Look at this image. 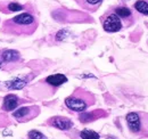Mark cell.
<instances>
[{
    "label": "cell",
    "mask_w": 148,
    "mask_h": 139,
    "mask_svg": "<svg viewBox=\"0 0 148 139\" xmlns=\"http://www.w3.org/2000/svg\"><path fill=\"white\" fill-rule=\"evenodd\" d=\"M26 100L19 98L18 96L13 95V94H8L5 98H3V103H2V107L1 109L5 112H12L14 109H16L21 104L25 103Z\"/></svg>",
    "instance_id": "52a82bcc"
},
{
    "label": "cell",
    "mask_w": 148,
    "mask_h": 139,
    "mask_svg": "<svg viewBox=\"0 0 148 139\" xmlns=\"http://www.w3.org/2000/svg\"><path fill=\"white\" fill-rule=\"evenodd\" d=\"M39 22L36 15L32 13L25 12L17 16H14L10 19H6L2 23L1 32L9 35L22 36V35H31L37 30Z\"/></svg>",
    "instance_id": "6da1fadb"
},
{
    "label": "cell",
    "mask_w": 148,
    "mask_h": 139,
    "mask_svg": "<svg viewBox=\"0 0 148 139\" xmlns=\"http://www.w3.org/2000/svg\"><path fill=\"white\" fill-rule=\"evenodd\" d=\"M133 7L141 15L148 16V0H138V1L134 2Z\"/></svg>",
    "instance_id": "9a60e30c"
},
{
    "label": "cell",
    "mask_w": 148,
    "mask_h": 139,
    "mask_svg": "<svg viewBox=\"0 0 148 139\" xmlns=\"http://www.w3.org/2000/svg\"><path fill=\"white\" fill-rule=\"evenodd\" d=\"M29 80H30L29 76H23V78L18 76V78H15L14 80L7 81L5 85L9 90H21L29 83Z\"/></svg>",
    "instance_id": "5bb4252c"
},
{
    "label": "cell",
    "mask_w": 148,
    "mask_h": 139,
    "mask_svg": "<svg viewBox=\"0 0 148 139\" xmlns=\"http://www.w3.org/2000/svg\"><path fill=\"white\" fill-rule=\"evenodd\" d=\"M40 114V107L39 106H22L17 107L13 112V118L19 123L29 122L33 119H36L38 115Z\"/></svg>",
    "instance_id": "5b68a950"
},
{
    "label": "cell",
    "mask_w": 148,
    "mask_h": 139,
    "mask_svg": "<svg viewBox=\"0 0 148 139\" xmlns=\"http://www.w3.org/2000/svg\"><path fill=\"white\" fill-rule=\"evenodd\" d=\"M47 124L54 127L56 129H59V130H63V131H67L70 129H72L73 127V122L71 121L70 119L67 118H64V116H54V118H50Z\"/></svg>",
    "instance_id": "ba28073f"
},
{
    "label": "cell",
    "mask_w": 148,
    "mask_h": 139,
    "mask_svg": "<svg viewBox=\"0 0 148 139\" xmlns=\"http://www.w3.org/2000/svg\"><path fill=\"white\" fill-rule=\"evenodd\" d=\"M129 130L138 136L148 137V114L141 112H131L125 116Z\"/></svg>",
    "instance_id": "3957f363"
},
{
    "label": "cell",
    "mask_w": 148,
    "mask_h": 139,
    "mask_svg": "<svg viewBox=\"0 0 148 139\" xmlns=\"http://www.w3.org/2000/svg\"><path fill=\"white\" fill-rule=\"evenodd\" d=\"M113 12L122 19L123 24L129 26L133 23V13L127 6H117L113 9Z\"/></svg>",
    "instance_id": "9c48e42d"
},
{
    "label": "cell",
    "mask_w": 148,
    "mask_h": 139,
    "mask_svg": "<svg viewBox=\"0 0 148 139\" xmlns=\"http://www.w3.org/2000/svg\"><path fill=\"white\" fill-rule=\"evenodd\" d=\"M101 23H103V28L106 32L114 33V32H119L120 30H122V28L124 26L122 19L119 17L113 9L110 10L108 13H106L103 17H101Z\"/></svg>",
    "instance_id": "8992f818"
},
{
    "label": "cell",
    "mask_w": 148,
    "mask_h": 139,
    "mask_svg": "<svg viewBox=\"0 0 148 139\" xmlns=\"http://www.w3.org/2000/svg\"><path fill=\"white\" fill-rule=\"evenodd\" d=\"M66 33H67V31L66 30H62V31H59L57 34H56V40L57 41H62V40H64L65 38H66Z\"/></svg>",
    "instance_id": "ac0fdd59"
},
{
    "label": "cell",
    "mask_w": 148,
    "mask_h": 139,
    "mask_svg": "<svg viewBox=\"0 0 148 139\" xmlns=\"http://www.w3.org/2000/svg\"><path fill=\"white\" fill-rule=\"evenodd\" d=\"M107 114L101 111V109H97V111H93L90 113H87V112H82L80 115H79V120L82 122V123H89L91 121H95L101 116H106Z\"/></svg>",
    "instance_id": "4fadbf2b"
},
{
    "label": "cell",
    "mask_w": 148,
    "mask_h": 139,
    "mask_svg": "<svg viewBox=\"0 0 148 139\" xmlns=\"http://www.w3.org/2000/svg\"><path fill=\"white\" fill-rule=\"evenodd\" d=\"M82 9L93 13L96 12L103 3V0H74Z\"/></svg>",
    "instance_id": "7c38bea8"
},
{
    "label": "cell",
    "mask_w": 148,
    "mask_h": 139,
    "mask_svg": "<svg viewBox=\"0 0 148 139\" xmlns=\"http://www.w3.org/2000/svg\"><path fill=\"white\" fill-rule=\"evenodd\" d=\"M96 103V97L88 90L77 88L72 95L65 98V106L72 112L82 113Z\"/></svg>",
    "instance_id": "7a4b0ae2"
},
{
    "label": "cell",
    "mask_w": 148,
    "mask_h": 139,
    "mask_svg": "<svg viewBox=\"0 0 148 139\" xmlns=\"http://www.w3.org/2000/svg\"><path fill=\"white\" fill-rule=\"evenodd\" d=\"M41 82H42L43 85H46L47 87H50L51 89L56 90L58 87H60L62 85H64V83L67 82V78H66L64 74L58 73V74H53V75L47 76V78H46L45 80H42Z\"/></svg>",
    "instance_id": "30bf717a"
},
{
    "label": "cell",
    "mask_w": 148,
    "mask_h": 139,
    "mask_svg": "<svg viewBox=\"0 0 148 139\" xmlns=\"http://www.w3.org/2000/svg\"><path fill=\"white\" fill-rule=\"evenodd\" d=\"M27 137H29V139H47V137L43 133H41L38 130H31V131H29Z\"/></svg>",
    "instance_id": "e0dca14e"
},
{
    "label": "cell",
    "mask_w": 148,
    "mask_h": 139,
    "mask_svg": "<svg viewBox=\"0 0 148 139\" xmlns=\"http://www.w3.org/2000/svg\"><path fill=\"white\" fill-rule=\"evenodd\" d=\"M80 137L82 139H99L100 138L99 133H97V132L93 131V130H89V129L82 130L81 133H80Z\"/></svg>",
    "instance_id": "2e32d148"
},
{
    "label": "cell",
    "mask_w": 148,
    "mask_h": 139,
    "mask_svg": "<svg viewBox=\"0 0 148 139\" xmlns=\"http://www.w3.org/2000/svg\"><path fill=\"white\" fill-rule=\"evenodd\" d=\"M22 63V56L15 49H1L0 50V70L12 72L16 70Z\"/></svg>",
    "instance_id": "277c9868"
},
{
    "label": "cell",
    "mask_w": 148,
    "mask_h": 139,
    "mask_svg": "<svg viewBox=\"0 0 148 139\" xmlns=\"http://www.w3.org/2000/svg\"><path fill=\"white\" fill-rule=\"evenodd\" d=\"M108 139H113V138H108Z\"/></svg>",
    "instance_id": "d6986e66"
},
{
    "label": "cell",
    "mask_w": 148,
    "mask_h": 139,
    "mask_svg": "<svg viewBox=\"0 0 148 139\" xmlns=\"http://www.w3.org/2000/svg\"><path fill=\"white\" fill-rule=\"evenodd\" d=\"M26 6L14 1H0V12L3 14H12L25 9Z\"/></svg>",
    "instance_id": "8fae6325"
}]
</instances>
